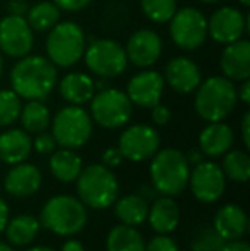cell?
<instances>
[{
    "instance_id": "22",
    "label": "cell",
    "mask_w": 250,
    "mask_h": 251,
    "mask_svg": "<svg viewBox=\"0 0 250 251\" xmlns=\"http://www.w3.org/2000/svg\"><path fill=\"white\" fill-rule=\"evenodd\" d=\"M235 133L224 122H211L199 135V149L206 157H221L231 149Z\"/></svg>"
},
{
    "instance_id": "4",
    "label": "cell",
    "mask_w": 250,
    "mask_h": 251,
    "mask_svg": "<svg viewBox=\"0 0 250 251\" xmlns=\"http://www.w3.org/2000/svg\"><path fill=\"white\" fill-rule=\"evenodd\" d=\"M77 199L87 208L107 210L115 203L120 193V185L113 169L103 164H89L81 169L76 178Z\"/></svg>"
},
{
    "instance_id": "14",
    "label": "cell",
    "mask_w": 250,
    "mask_h": 251,
    "mask_svg": "<svg viewBox=\"0 0 250 251\" xmlns=\"http://www.w3.org/2000/svg\"><path fill=\"white\" fill-rule=\"evenodd\" d=\"M250 26V19L237 7H221L211 14L207 21V34L216 43L228 45L240 40Z\"/></svg>"
},
{
    "instance_id": "27",
    "label": "cell",
    "mask_w": 250,
    "mask_h": 251,
    "mask_svg": "<svg viewBox=\"0 0 250 251\" xmlns=\"http://www.w3.org/2000/svg\"><path fill=\"white\" fill-rule=\"evenodd\" d=\"M111 207H113L115 217L120 221V224L137 227L142 222H146L149 201L144 200L139 193H130L125 197H118Z\"/></svg>"
},
{
    "instance_id": "40",
    "label": "cell",
    "mask_w": 250,
    "mask_h": 251,
    "mask_svg": "<svg viewBox=\"0 0 250 251\" xmlns=\"http://www.w3.org/2000/svg\"><path fill=\"white\" fill-rule=\"evenodd\" d=\"M7 9H9V14H12V16L24 17L28 14V10H29V5H28L26 0H9Z\"/></svg>"
},
{
    "instance_id": "49",
    "label": "cell",
    "mask_w": 250,
    "mask_h": 251,
    "mask_svg": "<svg viewBox=\"0 0 250 251\" xmlns=\"http://www.w3.org/2000/svg\"><path fill=\"white\" fill-rule=\"evenodd\" d=\"M26 251H55V250L50 248V246H31V248Z\"/></svg>"
},
{
    "instance_id": "52",
    "label": "cell",
    "mask_w": 250,
    "mask_h": 251,
    "mask_svg": "<svg viewBox=\"0 0 250 251\" xmlns=\"http://www.w3.org/2000/svg\"><path fill=\"white\" fill-rule=\"evenodd\" d=\"M2 70H3V60H2V53H0V75H2Z\"/></svg>"
},
{
    "instance_id": "18",
    "label": "cell",
    "mask_w": 250,
    "mask_h": 251,
    "mask_svg": "<svg viewBox=\"0 0 250 251\" xmlns=\"http://www.w3.org/2000/svg\"><path fill=\"white\" fill-rule=\"evenodd\" d=\"M165 84L178 94H190L202 82L200 69L187 56H175L165 67Z\"/></svg>"
},
{
    "instance_id": "51",
    "label": "cell",
    "mask_w": 250,
    "mask_h": 251,
    "mask_svg": "<svg viewBox=\"0 0 250 251\" xmlns=\"http://www.w3.org/2000/svg\"><path fill=\"white\" fill-rule=\"evenodd\" d=\"M199 2H202V3H216V2H220V0H199Z\"/></svg>"
},
{
    "instance_id": "28",
    "label": "cell",
    "mask_w": 250,
    "mask_h": 251,
    "mask_svg": "<svg viewBox=\"0 0 250 251\" xmlns=\"http://www.w3.org/2000/svg\"><path fill=\"white\" fill-rule=\"evenodd\" d=\"M107 251H144L146 239L134 226L117 224L107 234Z\"/></svg>"
},
{
    "instance_id": "24",
    "label": "cell",
    "mask_w": 250,
    "mask_h": 251,
    "mask_svg": "<svg viewBox=\"0 0 250 251\" xmlns=\"http://www.w3.org/2000/svg\"><path fill=\"white\" fill-rule=\"evenodd\" d=\"M58 93L69 104L83 106L94 96V80L84 72H70L62 77Z\"/></svg>"
},
{
    "instance_id": "11",
    "label": "cell",
    "mask_w": 250,
    "mask_h": 251,
    "mask_svg": "<svg viewBox=\"0 0 250 251\" xmlns=\"http://www.w3.org/2000/svg\"><path fill=\"white\" fill-rule=\"evenodd\" d=\"M187 188L200 203H216L226 192V178L221 166L206 159L192 166Z\"/></svg>"
},
{
    "instance_id": "25",
    "label": "cell",
    "mask_w": 250,
    "mask_h": 251,
    "mask_svg": "<svg viewBox=\"0 0 250 251\" xmlns=\"http://www.w3.org/2000/svg\"><path fill=\"white\" fill-rule=\"evenodd\" d=\"M40 219L34 217L31 214H19L16 217H10L7 222L5 229V238L10 246L14 248H26L29 246L34 239L40 234Z\"/></svg>"
},
{
    "instance_id": "15",
    "label": "cell",
    "mask_w": 250,
    "mask_h": 251,
    "mask_svg": "<svg viewBox=\"0 0 250 251\" xmlns=\"http://www.w3.org/2000/svg\"><path fill=\"white\" fill-rule=\"evenodd\" d=\"M163 74L156 70H142L136 74L127 84V98L139 108H153L161 101L165 91Z\"/></svg>"
},
{
    "instance_id": "12",
    "label": "cell",
    "mask_w": 250,
    "mask_h": 251,
    "mask_svg": "<svg viewBox=\"0 0 250 251\" xmlns=\"http://www.w3.org/2000/svg\"><path fill=\"white\" fill-rule=\"evenodd\" d=\"M160 133L154 126L146 123L127 126L118 137V151L122 152L124 159L130 162H144L149 161L158 151H160Z\"/></svg>"
},
{
    "instance_id": "8",
    "label": "cell",
    "mask_w": 250,
    "mask_h": 251,
    "mask_svg": "<svg viewBox=\"0 0 250 251\" xmlns=\"http://www.w3.org/2000/svg\"><path fill=\"white\" fill-rule=\"evenodd\" d=\"M89 102L91 118L103 128H122L132 118L134 104L130 102L124 91L120 89L108 87V89L98 91V93H94Z\"/></svg>"
},
{
    "instance_id": "53",
    "label": "cell",
    "mask_w": 250,
    "mask_h": 251,
    "mask_svg": "<svg viewBox=\"0 0 250 251\" xmlns=\"http://www.w3.org/2000/svg\"><path fill=\"white\" fill-rule=\"evenodd\" d=\"M238 2H240L242 5H245V7H249V5H250V0H238Z\"/></svg>"
},
{
    "instance_id": "1",
    "label": "cell",
    "mask_w": 250,
    "mask_h": 251,
    "mask_svg": "<svg viewBox=\"0 0 250 251\" xmlns=\"http://www.w3.org/2000/svg\"><path fill=\"white\" fill-rule=\"evenodd\" d=\"M58 80L57 67L41 55L17 58L10 70L12 91L26 101H43L54 93Z\"/></svg>"
},
{
    "instance_id": "23",
    "label": "cell",
    "mask_w": 250,
    "mask_h": 251,
    "mask_svg": "<svg viewBox=\"0 0 250 251\" xmlns=\"http://www.w3.org/2000/svg\"><path fill=\"white\" fill-rule=\"evenodd\" d=\"M33 140L23 128H9L0 133V161L3 164H19L31 155Z\"/></svg>"
},
{
    "instance_id": "26",
    "label": "cell",
    "mask_w": 250,
    "mask_h": 251,
    "mask_svg": "<svg viewBox=\"0 0 250 251\" xmlns=\"http://www.w3.org/2000/svg\"><path fill=\"white\" fill-rule=\"evenodd\" d=\"M48 168L57 181L60 183H72L79 176L83 166V159L74 149H55L48 159Z\"/></svg>"
},
{
    "instance_id": "43",
    "label": "cell",
    "mask_w": 250,
    "mask_h": 251,
    "mask_svg": "<svg viewBox=\"0 0 250 251\" xmlns=\"http://www.w3.org/2000/svg\"><path fill=\"white\" fill-rule=\"evenodd\" d=\"M10 219V210H9V205H7V201L0 197V234L3 232V229H5L7 222H9Z\"/></svg>"
},
{
    "instance_id": "5",
    "label": "cell",
    "mask_w": 250,
    "mask_h": 251,
    "mask_svg": "<svg viewBox=\"0 0 250 251\" xmlns=\"http://www.w3.org/2000/svg\"><path fill=\"white\" fill-rule=\"evenodd\" d=\"M238 101L237 87L224 75H213L195 89L194 108L204 122H223L231 115Z\"/></svg>"
},
{
    "instance_id": "50",
    "label": "cell",
    "mask_w": 250,
    "mask_h": 251,
    "mask_svg": "<svg viewBox=\"0 0 250 251\" xmlns=\"http://www.w3.org/2000/svg\"><path fill=\"white\" fill-rule=\"evenodd\" d=\"M0 251H16V250H14V246H10L9 243L0 241Z\"/></svg>"
},
{
    "instance_id": "2",
    "label": "cell",
    "mask_w": 250,
    "mask_h": 251,
    "mask_svg": "<svg viewBox=\"0 0 250 251\" xmlns=\"http://www.w3.org/2000/svg\"><path fill=\"white\" fill-rule=\"evenodd\" d=\"M149 179L160 195L178 197L187 190L190 164L182 151L175 147L158 151L149 159Z\"/></svg>"
},
{
    "instance_id": "6",
    "label": "cell",
    "mask_w": 250,
    "mask_h": 251,
    "mask_svg": "<svg viewBox=\"0 0 250 251\" xmlns=\"http://www.w3.org/2000/svg\"><path fill=\"white\" fill-rule=\"evenodd\" d=\"M47 58L60 69L76 65L86 50V34L74 21H58L47 36Z\"/></svg>"
},
{
    "instance_id": "19",
    "label": "cell",
    "mask_w": 250,
    "mask_h": 251,
    "mask_svg": "<svg viewBox=\"0 0 250 251\" xmlns=\"http://www.w3.org/2000/svg\"><path fill=\"white\" fill-rule=\"evenodd\" d=\"M220 69L231 82H242L250 77V41L240 40L228 43L220 58Z\"/></svg>"
},
{
    "instance_id": "20",
    "label": "cell",
    "mask_w": 250,
    "mask_h": 251,
    "mask_svg": "<svg viewBox=\"0 0 250 251\" xmlns=\"http://www.w3.org/2000/svg\"><path fill=\"white\" fill-rule=\"evenodd\" d=\"M180 207L173 197L158 195L149 205L146 221L156 234H171L180 224Z\"/></svg>"
},
{
    "instance_id": "34",
    "label": "cell",
    "mask_w": 250,
    "mask_h": 251,
    "mask_svg": "<svg viewBox=\"0 0 250 251\" xmlns=\"http://www.w3.org/2000/svg\"><path fill=\"white\" fill-rule=\"evenodd\" d=\"M224 239L214 231L213 226H202L190 241V251H221Z\"/></svg>"
},
{
    "instance_id": "7",
    "label": "cell",
    "mask_w": 250,
    "mask_h": 251,
    "mask_svg": "<svg viewBox=\"0 0 250 251\" xmlns=\"http://www.w3.org/2000/svg\"><path fill=\"white\" fill-rule=\"evenodd\" d=\"M50 126L57 146L65 149H81L93 135V118L83 106L76 104L58 109L57 115L52 118Z\"/></svg>"
},
{
    "instance_id": "37",
    "label": "cell",
    "mask_w": 250,
    "mask_h": 251,
    "mask_svg": "<svg viewBox=\"0 0 250 251\" xmlns=\"http://www.w3.org/2000/svg\"><path fill=\"white\" fill-rule=\"evenodd\" d=\"M151 120H153L154 125L165 126L171 120L170 108H168V106H165V104H161V102L154 104L153 108H151Z\"/></svg>"
},
{
    "instance_id": "39",
    "label": "cell",
    "mask_w": 250,
    "mask_h": 251,
    "mask_svg": "<svg viewBox=\"0 0 250 251\" xmlns=\"http://www.w3.org/2000/svg\"><path fill=\"white\" fill-rule=\"evenodd\" d=\"M60 10L67 12H79V10L86 9L93 0H52Z\"/></svg>"
},
{
    "instance_id": "31",
    "label": "cell",
    "mask_w": 250,
    "mask_h": 251,
    "mask_svg": "<svg viewBox=\"0 0 250 251\" xmlns=\"http://www.w3.org/2000/svg\"><path fill=\"white\" fill-rule=\"evenodd\" d=\"M223 157V175L226 179H231L235 183H247L250 178V157L245 151L233 149L228 151Z\"/></svg>"
},
{
    "instance_id": "3",
    "label": "cell",
    "mask_w": 250,
    "mask_h": 251,
    "mask_svg": "<svg viewBox=\"0 0 250 251\" xmlns=\"http://www.w3.org/2000/svg\"><path fill=\"white\" fill-rule=\"evenodd\" d=\"M40 224L47 231L62 238L79 234L87 224V207L74 195H55L45 201Z\"/></svg>"
},
{
    "instance_id": "9",
    "label": "cell",
    "mask_w": 250,
    "mask_h": 251,
    "mask_svg": "<svg viewBox=\"0 0 250 251\" xmlns=\"http://www.w3.org/2000/svg\"><path fill=\"white\" fill-rule=\"evenodd\" d=\"M83 56L87 70H91L98 77H105V79H113V77L122 75L129 63L125 48L118 41L108 40V38L93 40L84 50Z\"/></svg>"
},
{
    "instance_id": "32",
    "label": "cell",
    "mask_w": 250,
    "mask_h": 251,
    "mask_svg": "<svg viewBox=\"0 0 250 251\" xmlns=\"http://www.w3.org/2000/svg\"><path fill=\"white\" fill-rule=\"evenodd\" d=\"M140 10L149 21L165 24L177 12V0H140Z\"/></svg>"
},
{
    "instance_id": "10",
    "label": "cell",
    "mask_w": 250,
    "mask_h": 251,
    "mask_svg": "<svg viewBox=\"0 0 250 251\" xmlns=\"http://www.w3.org/2000/svg\"><path fill=\"white\" fill-rule=\"evenodd\" d=\"M171 41L185 51L200 48L207 40V17L195 7H184L170 21Z\"/></svg>"
},
{
    "instance_id": "38",
    "label": "cell",
    "mask_w": 250,
    "mask_h": 251,
    "mask_svg": "<svg viewBox=\"0 0 250 251\" xmlns=\"http://www.w3.org/2000/svg\"><path fill=\"white\" fill-rule=\"evenodd\" d=\"M122 162H124V155L118 151V147H108V149L103 152V155H101V164L110 169L118 168Z\"/></svg>"
},
{
    "instance_id": "42",
    "label": "cell",
    "mask_w": 250,
    "mask_h": 251,
    "mask_svg": "<svg viewBox=\"0 0 250 251\" xmlns=\"http://www.w3.org/2000/svg\"><path fill=\"white\" fill-rule=\"evenodd\" d=\"M242 140H244V146L250 149V113L249 111L242 118Z\"/></svg>"
},
{
    "instance_id": "45",
    "label": "cell",
    "mask_w": 250,
    "mask_h": 251,
    "mask_svg": "<svg viewBox=\"0 0 250 251\" xmlns=\"http://www.w3.org/2000/svg\"><path fill=\"white\" fill-rule=\"evenodd\" d=\"M237 96L244 104H250V82L247 80H242V87L237 91Z\"/></svg>"
},
{
    "instance_id": "21",
    "label": "cell",
    "mask_w": 250,
    "mask_h": 251,
    "mask_svg": "<svg viewBox=\"0 0 250 251\" xmlns=\"http://www.w3.org/2000/svg\"><path fill=\"white\" fill-rule=\"evenodd\" d=\"M213 227L224 241L242 239L247 234L249 217L247 212L237 203H226L216 212Z\"/></svg>"
},
{
    "instance_id": "48",
    "label": "cell",
    "mask_w": 250,
    "mask_h": 251,
    "mask_svg": "<svg viewBox=\"0 0 250 251\" xmlns=\"http://www.w3.org/2000/svg\"><path fill=\"white\" fill-rule=\"evenodd\" d=\"M108 79H105V77H98V80H94V89L98 91H103V89H108Z\"/></svg>"
},
{
    "instance_id": "33",
    "label": "cell",
    "mask_w": 250,
    "mask_h": 251,
    "mask_svg": "<svg viewBox=\"0 0 250 251\" xmlns=\"http://www.w3.org/2000/svg\"><path fill=\"white\" fill-rule=\"evenodd\" d=\"M23 102L12 89H0V126H10L19 120Z\"/></svg>"
},
{
    "instance_id": "41",
    "label": "cell",
    "mask_w": 250,
    "mask_h": 251,
    "mask_svg": "<svg viewBox=\"0 0 250 251\" xmlns=\"http://www.w3.org/2000/svg\"><path fill=\"white\" fill-rule=\"evenodd\" d=\"M221 251H250V246L247 241L233 239V241H224Z\"/></svg>"
},
{
    "instance_id": "36",
    "label": "cell",
    "mask_w": 250,
    "mask_h": 251,
    "mask_svg": "<svg viewBox=\"0 0 250 251\" xmlns=\"http://www.w3.org/2000/svg\"><path fill=\"white\" fill-rule=\"evenodd\" d=\"M57 147L58 146H57L55 137L52 135V132H47V130L36 133V137H34V140H33V149L41 155H50Z\"/></svg>"
},
{
    "instance_id": "35",
    "label": "cell",
    "mask_w": 250,
    "mask_h": 251,
    "mask_svg": "<svg viewBox=\"0 0 250 251\" xmlns=\"http://www.w3.org/2000/svg\"><path fill=\"white\" fill-rule=\"evenodd\" d=\"M144 251H180V246L170 234H158L146 241Z\"/></svg>"
},
{
    "instance_id": "30",
    "label": "cell",
    "mask_w": 250,
    "mask_h": 251,
    "mask_svg": "<svg viewBox=\"0 0 250 251\" xmlns=\"http://www.w3.org/2000/svg\"><path fill=\"white\" fill-rule=\"evenodd\" d=\"M26 21L36 33H48L60 21V9L54 2H38L29 7Z\"/></svg>"
},
{
    "instance_id": "17",
    "label": "cell",
    "mask_w": 250,
    "mask_h": 251,
    "mask_svg": "<svg viewBox=\"0 0 250 251\" xmlns=\"http://www.w3.org/2000/svg\"><path fill=\"white\" fill-rule=\"evenodd\" d=\"M41 183H43V176L38 166L24 161L14 164L7 171L3 178V190L7 192V195L14 199H29L34 193H38Z\"/></svg>"
},
{
    "instance_id": "13",
    "label": "cell",
    "mask_w": 250,
    "mask_h": 251,
    "mask_svg": "<svg viewBox=\"0 0 250 251\" xmlns=\"http://www.w3.org/2000/svg\"><path fill=\"white\" fill-rule=\"evenodd\" d=\"M34 45V31L26 17L5 16L0 19V53L10 58H23L29 55Z\"/></svg>"
},
{
    "instance_id": "29",
    "label": "cell",
    "mask_w": 250,
    "mask_h": 251,
    "mask_svg": "<svg viewBox=\"0 0 250 251\" xmlns=\"http://www.w3.org/2000/svg\"><path fill=\"white\" fill-rule=\"evenodd\" d=\"M21 125H23V130H26L28 133H36L45 132V130L50 126L52 123V115L48 106L45 104L43 101H28L26 104L21 108Z\"/></svg>"
},
{
    "instance_id": "16",
    "label": "cell",
    "mask_w": 250,
    "mask_h": 251,
    "mask_svg": "<svg viewBox=\"0 0 250 251\" xmlns=\"http://www.w3.org/2000/svg\"><path fill=\"white\" fill-rule=\"evenodd\" d=\"M163 51V41L153 29H137L129 38L125 55L132 65L139 69H149L160 60Z\"/></svg>"
},
{
    "instance_id": "47",
    "label": "cell",
    "mask_w": 250,
    "mask_h": 251,
    "mask_svg": "<svg viewBox=\"0 0 250 251\" xmlns=\"http://www.w3.org/2000/svg\"><path fill=\"white\" fill-rule=\"evenodd\" d=\"M185 157H187L190 168H192V166H195V164H199V162H202L206 155H204L202 152H200V149H197V151L192 149V151H189V154H185Z\"/></svg>"
},
{
    "instance_id": "44",
    "label": "cell",
    "mask_w": 250,
    "mask_h": 251,
    "mask_svg": "<svg viewBox=\"0 0 250 251\" xmlns=\"http://www.w3.org/2000/svg\"><path fill=\"white\" fill-rule=\"evenodd\" d=\"M137 193H139V195L142 197L144 200H147V201H153L158 195H160V193L156 192V188H154L151 183H149V185H142Z\"/></svg>"
},
{
    "instance_id": "46",
    "label": "cell",
    "mask_w": 250,
    "mask_h": 251,
    "mask_svg": "<svg viewBox=\"0 0 250 251\" xmlns=\"http://www.w3.org/2000/svg\"><path fill=\"white\" fill-rule=\"evenodd\" d=\"M60 251H86V248H84V245L79 241V239L70 238V239H67V241L62 245Z\"/></svg>"
}]
</instances>
